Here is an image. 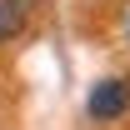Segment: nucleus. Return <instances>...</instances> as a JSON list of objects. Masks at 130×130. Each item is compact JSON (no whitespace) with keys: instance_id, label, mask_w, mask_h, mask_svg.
<instances>
[{"instance_id":"1","label":"nucleus","mask_w":130,"mask_h":130,"mask_svg":"<svg viewBox=\"0 0 130 130\" xmlns=\"http://www.w3.org/2000/svg\"><path fill=\"white\" fill-rule=\"evenodd\" d=\"M85 110H90V120H120L130 110V80H100L85 100Z\"/></svg>"},{"instance_id":"2","label":"nucleus","mask_w":130,"mask_h":130,"mask_svg":"<svg viewBox=\"0 0 130 130\" xmlns=\"http://www.w3.org/2000/svg\"><path fill=\"white\" fill-rule=\"evenodd\" d=\"M0 10H5V0H0Z\"/></svg>"}]
</instances>
